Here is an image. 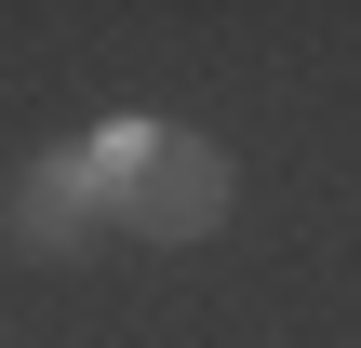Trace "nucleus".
I'll return each mask as SVG.
<instances>
[{
	"mask_svg": "<svg viewBox=\"0 0 361 348\" xmlns=\"http://www.w3.org/2000/svg\"><path fill=\"white\" fill-rule=\"evenodd\" d=\"M228 188H241V174H228V148L161 121V148L121 174V228H134V241H201V228L228 215Z\"/></svg>",
	"mask_w": 361,
	"mask_h": 348,
	"instance_id": "1",
	"label": "nucleus"
},
{
	"mask_svg": "<svg viewBox=\"0 0 361 348\" xmlns=\"http://www.w3.org/2000/svg\"><path fill=\"white\" fill-rule=\"evenodd\" d=\"M107 215V188H94V161H27L13 188H0V228L27 241V255H80V228Z\"/></svg>",
	"mask_w": 361,
	"mask_h": 348,
	"instance_id": "2",
	"label": "nucleus"
}]
</instances>
